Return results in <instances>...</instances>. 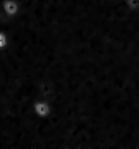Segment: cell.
Here are the masks:
<instances>
[{"instance_id": "1", "label": "cell", "mask_w": 139, "mask_h": 149, "mask_svg": "<svg viewBox=\"0 0 139 149\" xmlns=\"http://www.w3.org/2000/svg\"><path fill=\"white\" fill-rule=\"evenodd\" d=\"M35 113H37V116L40 118H47L51 113V108L47 104V103H35Z\"/></svg>"}]
</instances>
